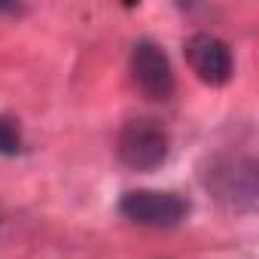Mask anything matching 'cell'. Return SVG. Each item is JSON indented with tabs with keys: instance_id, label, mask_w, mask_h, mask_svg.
Here are the masks:
<instances>
[{
	"instance_id": "obj_5",
	"label": "cell",
	"mask_w": 259,
	"mask_h": 259,
	"mask_svg": "<svg viewBox=\"0 0 259 259\" xmlns=\"http://www.w3.org/2000/svg\"><path fill=\"white\" fill-rule=\"evenodd\" d=\"M19 147H22L19 125L13 119H7V116H0V153L13 156V153H19Z\"/></svg>"
},
{
	"instance_id": "obj_1",
	"label": "cell",
	"mask_w": 259,
	"mask_h": 259,
	"mask_svg": "<svg viewBox=\"0 0 259 259\" xmlns=\"http://www.w3.org/2000/svg\"><path fill=\"white\" fill-rule=\"evenodd\" d=\"M119 156L135 171H153L168 156V138L159 125H153L147 119L128 122L119 135Z\"/></svg>"
},
{
	"instance_id": "obj_2",
	"label": "cell",
	"mask_w": 259,
	"mask_h": 259,
	"mask_svg": "<svg viewBox=\"0 0 259 259\" xmlns=\"http://www.w3.org/2000/svg\"><path fill=\"white\" fill-rule=\"evenodd\" d=\"M119 210L141 226H177L180 220H186L189 204L174 192L141 189V192H128L122 198Z\"/></svg>"
},
{
	"instance_id": "obj_4",
	"label": "cell",
	"mask_w": 259,
	"mask_h": 259,
	"mask_svg": "<svg viewBox=\"0 0 259 259\" xmlns=\"http://www.w3.org/2000/svg\"><path fill=\"white\" fill-rule=\"evenodd\" d=\"M186 58H189L192 70L198 73V79H204L210 85H223L232 76V52L223 40H217L210 34H195L186 43Z\"/></svg>"
},
{
	"instance_id": "obj_3",
	"label": "cell",
	"mask_w": 259,
	"mask_h": 259,
	"mask_svg": "<svg viewBox=\"0 0 259 259\" xmlns=\"http://www.w3.org/2000/svg\"><path fill=\"white\" fill-rule=\"evenodd\" d=\"M132 70H135V79L138 85L153 98V101H168L174 95V73H171V64H168V55L150 43V40H141L132 52Z\"/></svg>"
}]
</instances>
